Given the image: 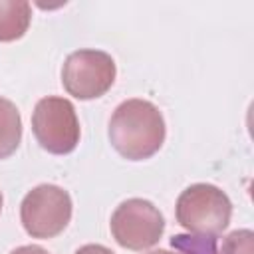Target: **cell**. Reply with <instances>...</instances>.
Returning <instances> with one entry per match:
<instances>
[{
    "label": "cell",
    "mask_w": 254,
    "mask_h": 254,
    "mask_svg": "<svg viewBox=\"0 0 254 254\" xmlns=\"http://www.w3.org/2000/svg\"><path fill=\"white\" fill-rule=\"evenodd\" d=\"M167 127L159 107L147 99H127L109 119V141L127 161L153 157L165 143Z\"/></svg>",
    "instance_id": "6da1fadb"
},
{
    "label": "cell",
    "mask_w": 254,
    "mask_h": 254,
    "mask_svg": "<svg viewBox=\"0 0 254 254\" xmlns=\"http://www.w3.org/2000/svg\"><path fill=\"white\" fill-rule=\"evenodd\" d=\"M175 214L185 230L198 238H214L228 226L232 202L222 189L210 183H194L179 194Z\"/></svg>",
    "instance_id": "7a4b0ae2"
},
{
    "label": "cell",
    "mask_w": 254,
    "mask_h": 254,
    "mask_svg": "<svg viewBox=\"0 0 254 254\" xmlns=\"http://www.w3.org/2000/svg\"><path fill=\"white\" fill-rule=\"evenodd\" d=\"M32 131L36 141L52 155L71 153L81 135L75 107L69 99L48 95L42 97L32 113Z\"/></svg>",
    "instance_id": "3957f363"
},
{
    "label": "cell",
    "mask_w": 254,
    "mask_h": 254,
    "mask_svg": "<svg viewBox=\"0 0 254 254\" xmlns=\"http://www.w3.org/2000/svg\"><path fill=\"white\" fill-rule=\"evenodd\" d=\"M71 196L58 185H38L20 204V220L32 238H54L71 220Z\"/></svg>",
    "instance_id": "277c9868"
},
{
    "label": "cell",
    "mask_w": 254,
    "mask_h": 254,
    "mask_svg": "<svg viewBox=\"0 0 254 254\" xmlns=\"http://www.w3.org/2000/svg\"><path fill=\"white\" fill-rule=\"evenodd\" d=\"M117 65L113 58L101 50L71 52L62 65L64 89L75 99H97L115 83Z\"/></svg>",
    "instance_id": "5b68a950"
},
{
    "label": "cell",
    "mask_w": 254,
    "mask_h": 254,
    "mask_svg": "<svg viewBox=\"0 0 254 254\" xmlns=\"http://www.w3.org/2000/svg\"><path fill=\"white\" fill-rule=\"evenodd\" d=\"M109 228L119 246L141 252L161 240L165 218L151 200L127 198L111 214Z\"/></svg>",
    "instance_id": "8992f818"
},
{
    "label": "cell",
    "mask_w": 254,
    "mask_h": 254,
    "mask_svg": "<svg viewBox=\"0 0 254 254\" xmlns=\"http://www.w3.org/2000/svg\"><path fill=\"white\" fill-rule=\"evenodd\" d=\"M32 20V6L22 0H0V42L20 40Z\"/></svg>",
    "instance_id": "52a82bcc"
},
{
    "label": "cell",
    "mask_w": 254,
    "mask_h": 254,
    "mask_svg": "<svg viewBox=\"0 0 254 254\" xmlns=\"http://www.w3.org/2000/svg\"><path fill=\"white\" fill-rule=\"evenodd\" d=\"M20 141H22L20 111L10 99L0 97V159H6L12 153H16Z\"/></svg>",
    "instance_id": "ba28073f"
},
{
    "label": "cell",
    "mask_w": 254,
    "mask_h": 254,
    "mask_svg": "<svg viewBox=\"0 0 254 254\" xmlns=\"http://www.w3.org/2000/svg\"><path fill=\"white\" fill-rule=\"evenodd\" d=\"M252 240H254L252 230H248V228L234 230L222 240L216 254H254Z\"/></svg>",
    "instance_id": "9c48e42d"
},
{
    "label": "cell",
    "mask_w": 254,
    "mask_h": 254,
    "mask_svg": "<svg viewBox=\"0 0 254 254\" xmlns=\"http://www.w3.org/2000/svg\"><path fill=\"white\" fill-rule=\"evenodd\" d=\"M171 244L177 248V250H153V252H149V254H200L202 252V248L196 244V242H190V236H183V234H179V236H173V240H171Z\"/></svg>",
    "instance_id": "30bf717a"
},
{
    "label": "cell",
    "mask_w": 254,
    "mask_h": 254,
    "mask_svg": "<svg viewBox=\"0 0 254 254\" xmlns=\"http://www.w3.org/2000/svg\"><path fill=\"white\" fill-rule=\"evenodd\" d=\"M75 254H115V252L109 250V248L103 246V244H85V246H81Z\"/></svg>",
    "instance_id": "8fae6325"
},
{
    "label": "cell",
    "mask_w": 254,
    "mask_h": 254,
    "mask_svg": "<svg viewBox=\"0 0 254 254\" xmlns=\"http://www.w3.org/2000/svg\"><path fill=\"white\" fill-rule=\"evenodd\" d=\"M10 254H50L48 250H44L42 246H34V244H28V246H18L16 250H12Z\"/></svg>",
    "instance_id": "7c38bea8"
},
{
    "label": "cell",
    "mask_w": 254,
    "mask_h": 254,
    "mask_svg": "<svg viewBox=\"0 0 254 254\" xmlns=\"http://www.w3.org/2000/svg\"><path fill=\"white\" fill-rule=\"evenodd\" d=\"M2 202H4V198H2V190H0V212H2Z\"/></svg>",
    "instance_id": "4fadbf2b"
}]
</instances>
